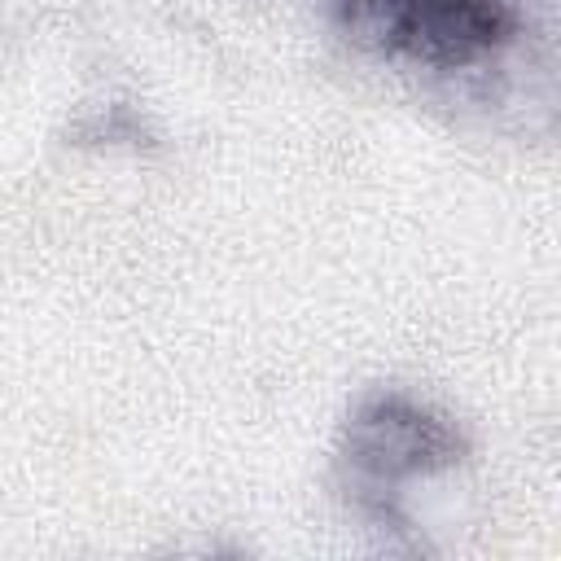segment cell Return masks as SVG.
<instances>
[{
  "label": "cell",
  "instance_id": "7a4b0ae2",
  "mask_svg": "<svg viewBox=\"0 0 561 561\" xmlns=\"http://www.w3.org/2000/svg\"><path fill=\"white\" fill-rule=\"evenodd\" d=\"M342 451L359 478L377 486H394L403 478L438 473L456 465L465 438L443 416H434L430 408L403 394H373L351 412Z\"/></svg>",
  "mask_w": 561,
  "mask_h": 561
},
{
  "label": "cell",
  "instance_id": "6da1fadb",
  "mask_svg": "<svg viewBox=\"0 0 561 561\" xmlns=\"http://www.w3.org/2000/svg\"><path fill=\"white\" fill-rule=\"evenodd\" d=\"M342 31L386 57L434 70L478 66L522 22V0H329Z\"/></svg>",
  "mask_w": 561,
  "mask_h": 561
}]
</instances>
